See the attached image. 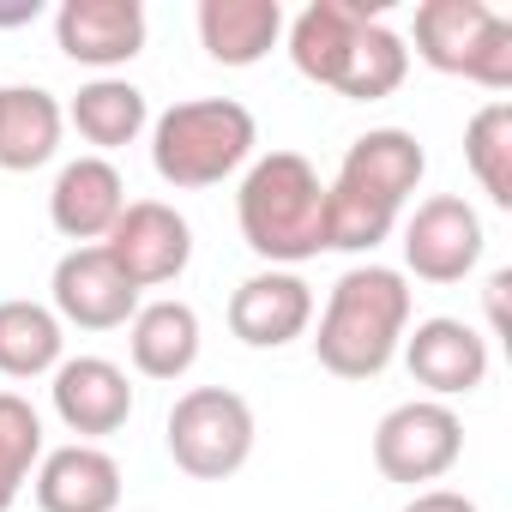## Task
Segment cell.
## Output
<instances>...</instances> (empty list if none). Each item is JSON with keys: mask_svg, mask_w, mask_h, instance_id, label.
I'll list each match as a JSON object with an SVG mask.
<instances>
[{"mask_svg": "<svg viewBox=\"0 0 512 512\" xmlns=\"http://www.w3.org/2000/svg\"><path fill=\"white\" fill-rule=\"evenodd\" d=\"M284 43H290L296 73L338 91L344 103H380L410 73L404 37L362 0H308L284 25Z\"/></svg>", "mask_w": 512, "mask_h": 512, "instance_id": "6da1fadb", "label": "cell"}, {"mask_svg": "<svg viewBox=\"0 0 512 512\" xmlns=\"http://www.w3.org/2000/svg\"><path fill=\"white\" fill-rule=\"evenodd\" d=\"M422 175L428 151L416 133L368 127L362 139H350L338 175L326 181V253H374L398 229Z\"/></svg>", "mask_w": 512, "mask_h": 512, "instance_id": "7a4b0ae2", "label": "cell"}, {"mask_svg": "<svg viewBox=\"0 0 512 512\" xmlns=\"http://www.w3.org/2000/svg\"><path fill=\"white\" fill-rule=\"evenodd\" d=\"M404 332H410V278L398 266L362 260L332 284L314 332V356L338 380H380L398 362Z\"/></svg>", "mask_w": 512, "mask_h": 512, "instance_id": "3957f363", "label": "cell"}, {"mask_svg": "<svg viewBox=\"0 0 512 512\" xmlns=\"http://www.w3.org/2000/svg\"><path fill=\"white\" fill-rule=\"evenodd\" d=\"M241 241L266 266L296 272L326 253V181L302 151H266L253 157L235 193Z\"/></svg>", "mask_w": 512, "mask_h": 512, "instance_id": "277c9868", "label": "cell"}, {"mask_svg": "<svg viewBox=\"0 0 512 512\" xmlns=\"http://www.w3.org/2000/svg\"><path fill=\"white\" fill-rule=\"evenodd\" d=\"M260 121L235 97H187L151 121V169L169 187H217L253 163Z\"/></svg>", "mask_w": 512, "mask_h": 512, "instance_id": "5b68a950", "label": "cell"}, {"mask_svg": "<svg viewBox=\"0 0 512 512\" xmlns=\"http://www.w3.org/2000/svg\"><path fill=\"white\" fill-rule=\"evenodd\" d=\"M416 61L500 97L512 91V19H500L488 0H422Z\"/></svg>", "mask_w": 512, "mask_h": 512, "instance_id": "8992f818", "label": "cell"}, {"mask_svg": "<svg viewBox=\"0 0 512 512\" xmlns=\"http://www.w3.org/2000/svg\"><path fill=\"white\" fill-rule=\"evenodd\" d=\"M253 404L229 386H193L169 404L163 422V446L175 458L181 476L193 482H223L253 458Z\"/></svg>", "mask_w": 512, "mask_h": 512, "instance_id": "52a82bcc", "label": "cell"}, {"mask_svg": "<svg viewBox=\"0 0 512 512\" xmlns=\"http://www.w3.org/2000/svg\"><path fill=\"white\" fill-rule=\"evenodd\" d=\"M458 458H464V422L440 398L392 404L374 428V464H380L386 482L422 488V482H440Z\"/></svg>", "mask_w": 512, "mask_h": 512, "instance_id": "ba28073f", "label": "cell"}, {"mask_svg": "<svg viewBox=\"0 0 512 512\" xmlns=\"http://www.w3.org/2000/svg\"><path fill=\"white\" fill-rule=\"evenodd\" d=\"M103 247H109V260L121 266V278L133 290H163L193 260V223L163 199H127V211L115 217Z\"/></svg>", "mask_w": 512, "mask_h": 512, "instance_id": "9c48e42d", "label": "cell"}, {"mask_svg": "<svg viewBox=\"0 0 512 512\" xmlns=\"http://www.w3.org/2000/svg\"><path fill=\"white\" fill-rule=\"evenodd\" d=\"M482 217L458 193H434L404 217V272L422 284H464L482 260Z\"/></svg>", "mask_w": 512, "mask_h": 512, "instance_id": "30bf717a", "label": "cell"}, {"mask_svg": "<svg viewBox=\"0 0 512 512\" xmlns=\"http://www.w3.org/2000/svg\"><path fill=\"white\" fill-rule=\"evenodd\" d=\"M49 308L61 326H79V332H115L139 314V290L121 278V266L109 260V247L91 241V247H67L55 260V278H49Z\"/></svg>", "mask_w": 512, "mask_h": 512, "instance_id": "8fae6325", "label": "cell"}, {"mask_svg": "<svg viewBox=\"0 0 512 512\" xmlns=\"http://www.w3.org/2000/svg\"><path fill=\"white\" fill-rule=\"evenodd\" d=\"M145 31L151 25H145L139 0H61V13H55V49L73 67H91L97 79L145 55Z\"/></svg>", "mask_w": 512, "mask_h": 512, "instance_id": "7c38bea8", "label": "cell"}, {"mask_svg": "<svg viewBox=\"0 0 512 512\" xmlns=\"http://www.w3.org/2000/svg\"><path fill=\"white\" fill-rule=\"evenodd\" d=\"M404 368L410 380L428 392V398H464L488 380V338L470 326V320H452V314H434V320H416V332H404Z\"/></svg>", "mask_w": 512, "mask_h": 512, "instance_id": "4fadbf2b", "label": "cell"}, {"mask_svg": "<svg viewBox=\"0 0 512 512\" xmlns=\"http://www.w3.org/2000/svg\"><path fill=\"white\" fill-rule=\"evenodd\" d=\"M49 404L61 416L67 434H79L85 446H97L103 434H121L133 416V386L127 368H115L109 356H67L49 374Z\"/></svg>", "mask_w": 512, "mask_h": 512, "instance_id": "5bb4252c", "label": "cell"}, {"mask_svg": "<svg viewBox=\"0 0 512 512\" xmlns=\"http://www.w3.org/2000/svg\"><path fill=\"white\" fill-rule=\"evenodd\" d=\"M308 326H314V290H308L302 272L266 266V272L241 278L235 296H229V332H235L247 350H284V344H296Z\"/></svg>", "mask_w": 512, "mask_h": 512, "instance_id": "9a60e30c", "label": "cell"}, {"mask_svg": "<svg viewBox=\"0 0 512 512\" xmlns=\"http://www.w3.org/2000/svg\"><path fill=\"white\" fill-rule=\"evenodd\" d=\"M121 211H127V181H121V169L109 157H73V163H61V175L49 187V223L73 247L103 241Z\"/></svg>", "mask_w": 512, "mask_h": 512, "instance_id": "2e32d148", "label": "cell"}, {"mask_svg": "<svg viewBox=\"0 0 512 512\" xmlns=\"http://www.w3.org/2000/svg\"><path fill=\"white\" fill-rule=\"evenodd\" d=\"M31 488H37L43 512H115L121 506V464L103 446L73 440V446L43 452Z\"/></svg>", "mask_w": 512, "mask_h": 512, "instance_id": "e0dca14e", "label": "cell"}, {"mask_svg": "<svg viewBox=\"0 0 512 512\" xmlns=\"http://www.w3.org/2000/svg\"><path fill=\"white\" fill-rule=\"evenodd\" d=\"M278 0H199V49L217 67H260L284 43Z\"/></svg>", "mask_w": 512, "mask_h": 512, "instance_id": "ac0fdd59", "label": "cell"}, {"mask_svg": "<svg viewBox=\"0 0 512 512\" xmlns=\"http://www.w3.org/2000/svg\"><path fill=\"white\" fill-rule=\"evenodd\" d=\"M61 133H67V109L55 103V91L0 85V169L7 175H31V169L55 163Z\"/></svg>", "mask_w": 512, "mask_h": 512, "instance_id": "d6986e66", "label": "cell"}, {"mask_svg": "<svg viewBox=\"0 0 512 512\" xmlns=\"http://www.w3.org/2000/svg\"><path fill=\"white\" fill-rule=\"evenodd\" d=\"M127 356L145 380H181L199 362V314L175 296L139 302V314L127 320Z\"/></svg>", "mask_w": 512, "mask_h": 512, "instance_id": "ffe728a7", "label": "cell"}, {"mask_svg": "<svg viewBox=\"0 0 512 512\" xmlns=\"http://www.w3.org/2000/svg\"><path fill=\"white\" fill-rule=\"evenodd\" d=\"M67 121L79 127V139L91 145V157H109L121 145H133L145 127H151V103L133 79H91L79 85V97L67 103Z\"/></svg>", "mask_w": 512, "mask_h": 512, "instance_id": "44dd1931", "label": "cell"}, {"mask_svg": "<svg viewBox=\"0 0 512 512\" xmlns=\"http://www.w3.org/2000/svg\"><path fill=\"white\" fill-rule=\"evenodd\" d=\"M67 362V326L49 302H0V374L7 380H43Z\"/></svg>", "mask_w": 512, "mask_h": 512, "instance_id": "7402d4cb", "label": "cell"}, {"mask_svg": "<svg viewBox=\"0 0 512 512\" xmlns=\"http://www.w3.org/2000/svg\"><path fill=\"white\" fill-rule=\"evenodd\" d=\"M464 163L494 211H512V103L494 97L464 127Z\"/></svg>", "mask_w": 512, "mask_h": 512, "instance_id": "603a6c76", "label": "cell"}, {"mask_svg": "<svg viewBox=\"0 0 512 512\" xmlns=\"http://www.w3.org/2000/svg\"><path fill=\"white\" fill-rule=\"evenodd\" d=\"M37 464H43V416L31 410V398L0 392V512L19 506Z\"/></svg>", "mask_w": 512, "mask_h": 512, "instance_id": "cb8c5ba5", "label": "cell"}, {"mask_svg": "<svg viewBox=\"0 0 512 512\" xmlns=\"http://www.w3.org/2000/svg\"><path fill=\"white\" fill-rule=\"evenodd\" d=\"M404 512H482V506L470 494H458V488H416L404 500Z\"/></svg>", "mask_w": 512, "mask_h": 512, "instance_id": "d4e9b609", "label": "cell"}, {"mask_svg": "<svg viewBox=\"0 0 512 512\" xmlns=\"http://www.w3.org/2000/svg\"><path fill=\"white\" fill-rule=\"evenodd\" d=\"M506 290H512V272H494L488 278V320H494V332L506 326Z\"/></svg>", "mask_w": 512, "mask_h": 512, "instance_id": "484cf974", "label": "cell"}, {"mask_svg": "<svg viewBox=\"0 0 512 512\" xmlns=\"http://www.w3.org/2000/svg\"><path fill=\"white\" fill-rule=\"evenodd\" d=\"M43 13V0H19V7H0V31H7V25H31Z\"/></svg>", "mask_w": 512, "mask_h": 512, "instance_id": "4316f807", "label": "cell"}]
</instances>
